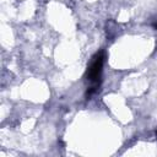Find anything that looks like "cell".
Returning a JSON list of instances; mask_svg holds the SVG:
<instances>
[{"mask_svg":"<svg viewBox=\"0 0 157 157\" xmlns=\"http://www.w3.org/2000/svg\"><path fill=\"white\" fill-rule=\"evenodd\" d=\"M103 60H104V56H103V53L99 52L97 53L93 58H92V61L87 69V74H86V77H87V81L91 83V87L88 88L87 91V96H92L94 92H97L99 85H101V75H102V67H103Z\"/></svg>","mask_w":157,"mask_h":157,"instance_id":"cell-1","label":"cell"},{"mask_svg":"<svg viewBox=\"0 0 157 157\" xmlns=\"http://www.w3.org/2000/svg\"><path fill=\"white\" fill-rule=\"evenodd\" d=\"M156 135H157V131H156Z\"/></svg>","mask_w":157,"mask_h":157,"instance_id":"cell-2","label":"cell"},{"mask_svg":"<svg viewBox=\"0 0 157 157\" xmlns=\"http://www.w3.org/2000/svg\"><path fill=\"white\" fill-rule=\"evenodd\" d=\"M156 28H157V25H156Z\"/></svg>","mask_w":157,"mask_h":157,"instance_id":"cell-3","label":"cell"}]
</instances>
